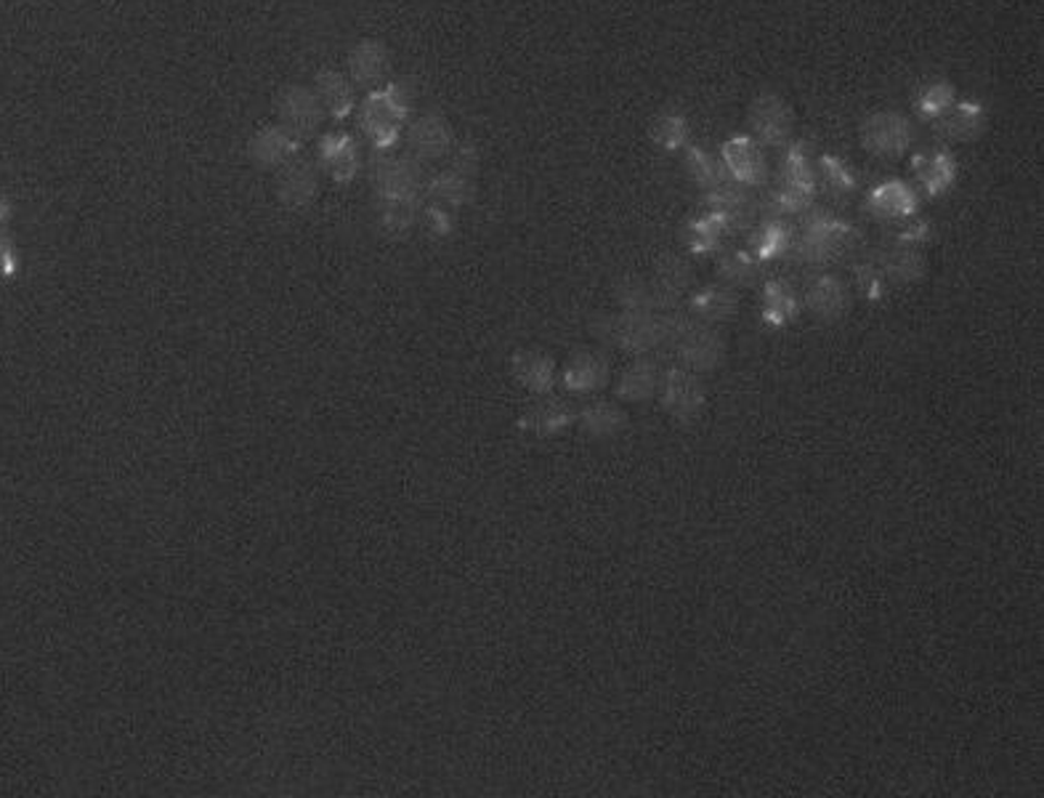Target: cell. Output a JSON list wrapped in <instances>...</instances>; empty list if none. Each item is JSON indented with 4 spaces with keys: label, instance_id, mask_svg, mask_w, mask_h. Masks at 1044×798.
Masks as SVG:
<instances>
[{
    "label": "cell",
    "instance_id": "obj_1",
    "mask_svg": "<svg viewBox=\"0 0 1044 798\" xmlns=\"http://www.w3.org/2000/svg\"><path fill=\"white\" fill-rule=\"evenodd\" d=\"M375 187L383 200V222L391 229L413 224L420 200V160L386 158L375 171Z\"/></svg>",
    "mask_w": 1044,
    "mask_h": 798
},
{
    "label": "cell",
    "instance_id": "obj_25",
    "mask_svg": "<svg viewBox=\"0 0 1044 798\" xmlns=\"http://www.w3.org/2000/svg\"><path fill=\"white\" fill-rule=\"evenodd\" d=\"M707 205L724 213L729 219L731 229H744L750 226L755 216V202L744 192L742 187H731V184L720 182L718 187L707 192Z\"/></svg>",
    "mask_w": 1044,
    "mask_h": 798
},
{
    "label": "cell",
    "instance_id": "obj_6",
    "mask_svg": "<svg viewBox=\"0 0 1044 798\" xmlns=\"http://www.w3.org/2000/svg\"><path fill=\"white\" fill-rule=\"evenodd\" d=\"M659 404L672 421L678 424H694L707 404V391L700 373H691L685 367H670L659 378Z\"/></svg>",
    "mask_w": 1044,
    "mask_h": 798
},
{
    "label": "cell",
    "instance_id": "obj_41",
    "mask_svg": "<svg viewBox=\"0 0 1044 798\" xmlns=\"http://www.w3.org/2000/svg\"><path fill=\"white\" fill-rule=\"evenodd\" d=\"M930 240V224L924 222V219H915V222H909L906 226H901V229L896 232V246H904V248H915V246H920V242H928Z\"/></svg>",
    "mask_w": 1044,
    "mask_h": 798
},
{
    "label": "cell",
    "instance_id": "obj_15",
    "mask_svg": "<svg viewBox=\"0 0 1044 798\" xmlns=\"http://www.w3.org/2000/svg\"><path fill=\"white\" fill-rule=\"evenodd\" d=\"M301 139L292 136L282 125H272V128L259 130L250 141V158L261 165V169H282L298 154Z\"/></svg>",
    "mask_w": 1044,
    "mask_h": 798
},
{
    "label": "cell",
    "instance_id": "obj_12",
    "mask_svg": "<svg viewBox=\"0 0 1044 798\" xmlns=\"http://www.w3.org/2000/svg\"><path fill=\"white\" fill-rule=\"evenodd\" d=\"M691 283V266L678 255H665L656 264V275L649 283L656 312H672L678 307V299L685 294Z\"/></svg>",
    "mask_w": 1044,
    "mask_h": 798
},
{
    "label": "cell",
    "instance_id": "obj_16",
    "mask_svg": "<svg viewBox=\"0 0 1044 798\" xmlns=\"http://www.w3.org/2000/svg\"><path fill=\"white\" fill-rule=\"evenodd\" d=\"M351 83L360 88H380L391 70V57L380 40H362L349 57Z\"/></svg>",
    "mask_w": 1044,
    "mask_h": 798
},
{
    "label": "cell",
    "instance_id": "obj_19",
    "mask_svg": "<svg viewBox=\"0 0 1044 798\" xmlns=\"http://www.w3.org/2000/svg\"><path fill=\"white\" fill-rule=\"evenodd\" d=\"M410 147L417 160H439L452 150V128L441 115H423L410 128Z\"/></svg>",
    "mask_w": 1044,
    "mask_h": 798
},
{
    "label": "cell",
    "instance_id": "obj_11",
    "mask_svg": "<svg viewBox=\"0 0 1044 798\" xmlns=\"http://www.w3.org/2000/svg\"><path fill=\"white\" fill-rule=\"evenodd\" d=\"M720 158H724L729 176L742 187H757L766 182V158H763L760 145L750 136H731L720 147Z\"/></svg>",
    "mask_w": 1044,
    "mask_h": 798
},
{
    "label": "cell",
    "instance_id": "obj_33",
    "mask_svg": "<svg viewBox=\"0 0 1044 798\" xmlns=\"http://www.w3.org/2000/svg\"><path fill=\"white\" fill-rule=\"evenodd\" d=\"M729 229H731L729 219H726L720 211H715V208H709L705 216L691 222L689 248L694 250V253H709V250H718L720 240H724V235Z\"/></svg>",
    "mask_w": 1044,
    "mask_h": 798
},
{
    "label": "cell",
    "instance_id": "obj_2",
    "mask_svg": "<svg viewBox=\"0 0 1044 798\" xmlns=\"http://www.w3.org/2000/svg\"><path fill=\"white\" fill-rule=\"evenodd\" d=\"M667 320V341L676 347V354L680 365L691 373H709L724 362L726 357V338L720 336L718 327L702 323L696 317H683V314H665ZM665 341V344H667Z\"/></svg>",
    "mask_w": 1044,
    "mask_h": 798
},
{
    "label": "cell",
    "instance_id": "obj_8",
    "mask_svg": "<svg viewBox=\"0 0 1044 798\" xmlns=\"http://www.w3.org/2000/svg\"><path fill=\"white\" fill-rule=\"evenodd\" d=\"M277 112L279 121H282V128H288L298 139L312 136L322 125V121H325V107H322L319 97H316L312 88L306 86L282 88V93L277 97Z\"/></svg>",
    "mask_w": 1044,
    "mask_h": 798
},
{
    "label": "cell",
    "instance_id": "obj_22",
    "mask_svg": "<svg viewBox=\"0 0 1044 798\" xmlns=\"http://www.w3.org/2000/svg\"><path fill=\"white\" fill-rule=\"evenodd\" d=\"M277 195L288 208H301L306 205V202H312L316 195L314 165L303 163V160H290L288 165H282V174H279L277 182Z\"/></svg>",
    "mask_w": 1044,
    "mask_h": 798
},
{
    "label": "cell",
    "instance_id": "obj_23",
    "mask_svg": "<svg viewBox=\"0 0 1044 798\" xmlns=\"http://www.w3.org/2000/svg\"><path fill=\"white\" fill-rule=\"evenodd\" d=\"M322 165L330 171L336 182H349L360 171V147L351 136L345 134H330L322 139L319 145Z\"/></svg>",
    "mask_w": 1044,
    "mask_h": 798
},
{
    "label": "cell",
    "instance_id": "obj_29",
    "mask_svg": "<svg viewBox=\"0 0 1044 798\" xmlns=\"http://www.w3.org/2000/svg\"><path fill=\"white\" fill-rule=\"evenodd\" d=\"M877 266H880V272L885 275L888 283L893 285H915L920 283L924 272H928V261H924L915 248L904 246L888 250V253L877 261Z\"/></svg>",
    "mask_w": 1044,
    "mask_h": 798
},
{
    "label": "cell",
    "instance_id": "obj_24",
    "mask_svg": "<svg viewBox=\"0 0 1044 798\" xmlns=\"http://www.w3.org/2000/svg\"><path fill=\"white\" fill-rule=\"evenodd\" d=\"M659 367L652 360L630 362L617 381V397L625 402H646L659 389Z\"/></svg>",
    "mask_w": 1044,
    "mask_h": 798
},
{
    "label": "cell",
    "instance_id": "obj_4",
    "mask_svg": "<svg viewBox=\"0 0 1044 798\" xmlns=\"http://www.w3.org/2000/svg\"><path fill=\"white\" fill-rule=\"evenodd\" d=\"M407 112L410 101L404 97V88L393 83V86L375 88L365 99L360 112V125L378 150H391L399 139V128L407 121Z\"/></svg>",
    "mask_w": 1044,
    "mask_h": 798
},
{
    "label": "cell",
    "instance_id": "obj_10",
    "mask_svg": "<svg viewBox=\"0 0 1044 798\" xmlns=\"http://www.w3.org/2000/svg\"><path fill=\"white\" fill-rule=\"evenodd\" d=\"M750 125L763 147H784L792 130V112L777 93H760L750 107Z\"/></svg>",
    "mask_w": 1044,
    "mask_h": 798
},
{
    "label": "cell",
    "instance_id": "obj_28",
    "mask_svg": "<svg viewBox=\"0 0 1044 798\" xmlns=\"http://www.w3.org/2000/svg\"><path fill=\"white\" fill-rule=\"evenodd\" d=\"M801 314V301L784 279H768L763 288V323L784 327Z\"/></svg>",
    "mask_w": 1044,
    "mask_h": 798
},
{
    "label": "cell",
    "instance_id": "obj_18",
    "mask_svg": "<svg viewBox=\"0 0 1044 798\" xmlns=\"http://www.w3.org/2000/svg\"><path fill=\"white\" fill-rule=\"evenodd\" d=\"M986 128V107L981 101H954L952 110L939 117V134L948 141H972Z\"/></svg>",
    "mask_w": 1044,
    "mask_h": 798
},
{
    "label": "cell",
    "instance_id": "obj_5",
    "mask_svg": "<svg viewBox=\"0 0 1044 798\" xmlns=\"http://www.w3.org/2000/svg\"><path fill=\"white\" fill-rule=\"evenodd\" d=\"M604 336L628 354H646L667 341V320L654 309H622L606 320Z\"/></svg>",
    "mask_w": 1044,
    "mask_h": 798
},
{
    "label": "cell",
    "instance_id": "obj_40",
    "mask_svg": "<svg viewBox=\"0 0 1044 798\" xmlns=\"http://www.w3.org/2000/svg\"><path fill=\"white\" fill-rule=\"evenodd\" d=\"M856 283L858 290H861L869 301H880L882 296H885L888 279L880 272V266H877V261H867V264L856 266Z\"/></svg>",
    "mask_w": 1044,
    "mask_h": 798
},
{
    "label": "cell",
    "instance_id": "obj_30",
    "mask_svg": "<svg viewBox=\"0 0 1044 798\" xmlns=\"http://www.w3.org/2000/svg\"><path fill=\"white\" fill-rule=\"evenodd\" d=\"M577 421L582 424V432L593 439H608L617 437L628 426V413L614 402H595L588 404Z\"/></svg>",
    "mask_w": 1044,
    "mask_h": 798
},
{
    "label": "cell",
    "instance_id": "obj_21",
    "mask_svg": "<svg viewBox=\"0 0 1044 798\" xmlns=\"http://www.w3.org/2000/svg\"><path fill=\"white\" fill-rule=\"evenodd\" d=\"M575 421L577 410L569 408V402H564V399H545V402L529 408L518 424H521V428H527V432L540 434V437H553V434L564 432V428L575 426Z\"/></svg>",
    "mask_w": 1044,
    "mask_h": 798
},
{
    "label": "cell",
    "instance_id": "obj_38",
    "mask_svg": "<svg viewBox=\"0 0 1044 798\" xmlns=\"http://www.w3.org/2000/svg\"><path fill=\"white\" fill-rule=\"evenodd\" d=\"M685 165H689L691 178H694L700 187L715 189L720 182H724L720 165H715V160L709 158L705 150H700V147H689V154H685Z\"/></svg>",
    "mask_w": 1044,
    "mask_h": 798
},
{
    "label": "cell",
    "instance_id": "obj_36",
    "mask_svg": "<svg viewBox=\"0 0 1044 798\" xmlns=\"http://www.w3.org/2000/svg\"><path fill=\"white\" fill-rule=\"evenodd\" d=\"M757 270H760V261H755L750 250H737V253L724 255L718 264L720 277L731 285H753Z\"/></svg>",
    "mask_w": 1044,
    "mask_h": 798
},
{
    "label": "cell",
    "instance_id": "obj_35",
    "mask_svg": "<svg viewBox=\"0 0 1044 798\" xmlns=\"http://www.w3.org/2000/svg\"><path fill=\"white\" fill-rule=\"evenodd\" d=\"M954 101H957V93H954L952 83L935 80L920 93V99H917V110H920L924 121H939V117H944L946 112L952 110Z\"/></svg>",
    "mask_w": 1044,
    "mask_h": 798
},
{
    "label": "cell",
    "instance_id": "obj_7",
    "mask_svg": "<svg viewBox=\"0 0 1044 798\" xmlns=\"http://www.w3.org/2000/svg\"><path fill=\"white\" fill-rule=\"evenodd\" d=\"M814 189L816 182L808 154H805L803 145H792L787 150L784 163H781V182L777 198H773L777 213H805L810 208V200H814Z\"/></svg>",
    "mask_w": 1044,
    "mask_h": 798
},
{
    "label": "cell",
    "instance_id": "obj_9",
    "mask_svg": "<svg viewBox=\"0 0 1044 798\" xmlns=\"http://www.w3.org/2000/svg\"><path fill=\"white\" fill-rule=\"evenodd\" d=\"M861 141L877 158H901L911 145V125L896 112H877L861 123Z\"/></svg>",
    "mask_w": 1044,
    "mask_h": 798
},
{
    "label": "cell",
    "instance_id": "obj_27",
    "mask_svg": "<svg viewBox=\"0 0 1044 798\" xmlns=\"http://www.w3.org/2000/svg\"><path fill=\"white\" fill-rule=\"evenodd\" d=\"M737 294H733L731 288H720V285H709V288L700 290V294L691 299V317L709 325L729 323L733 314H737Z\"/></svg>",
    "mask_w": 1044,
    "mask_h": 798
},
{
    "label": "cell",
    "instance_id": "obj_32",
    "mask_svg": "<svg viewBox=\"0 0 1044 798\" xmlns=\"http://www.w3.org/2000/svg\"><path fill=\"white\" fill-rule=\"evenodd\" d=\"M792 246V229L779 219H771L760 226V229L753 235V242H750V253H753L755 261H773L779 255H787V250Z\"/></svg>",
    "mask_w": 1044,
    "mask_h": 798
},
{
    "label": "cell",
    "instance_id": "obj_20",
    "mask_svg": "<svg viewBox=\"0 0 1044 798\" xmlns=\"http://www.w3.org/2000/svg\"><path fill=\"white\" fill-rule=\"evenodd\" d=\"M917 195L909 184L896 182H882L880 187H875L869 192V208L882 219H909L917 213Z\"/></svg>",
    "mask_w": 1044,
    "mask_h": 798
},
{
    "label": "cell",
    "instance_id": "obj_17",
    "mask_svg": "<svg viewBox=\"0 0 1044 798\" xmlns=\"http://www.w3.org/2000/svg\"><path fill=\"white\" fill-rule=\"evenodd\" d=\"M511 371L518 384L537 391V395H548V391L553 389V384H556V362H553V357H548L545 351H516L511 360Z\"/></svg>",
    "mask_w": 1044,
    "mask_h": 798
},
{
    "label": "cell",
    "instance_id": "obj_31",
    "mask_svg": "<svg viewBox=\"0 0 1044 798\" xmlns=\"http://www.w3.org/2000/svg\"><path fill=\"white\" fill-rule=\"evenodd\" d=\"M915 171L928 195H944L954 184V178H957V163H954V158L948 152L917 154Z\"/></svg>",
    "mask_w": 1044,
    "mask_h": 798
},
{
    "label": "cell",
    "instance_id": "obj_37",
    "mask_svg": "<svg viewBox=\"0 0 1044 798\" xmlns=\"http://www.w3.org/2000/svg\"><path fill=\"white\" fill-rule=\"evenodd\" d=\"M685 136H689V125H685V117L676 115V112H667V115L656 117L652 123L654 145L665 147L670 152L685 145Z\"/></svg>",
    "mask_w": 1044,
    "mask_h": 798
},
{
    "label": "cell",
    "instance_id": "obj_13",
    "mask_svg": "<svg viewBox=\"0 0 1044 798\" xmlns=\"http://www.w3.org/2000/svg\"><path fill=\"white\" fill-rule=\"evenodd\" d=\"M612 378V367L601 351H577L564 371V386L575 395H593V391L604 389Z\"/></svg>",
    "mask_w": 1044,
    "mask_h": 798
},
{
    "label": "cell",
    "instance_id": "obj_3",
    "mask_svg": "<svg viewBox=\"0 0 1044 798\" xmlns=\"http://www.w3.org/2000/svg\"><path fill=\"white\" fill-rule=\"evenodd\" d=\"M858 240L861 232L856 226L825 211H810L795 242V255L803 264H827L856 248Z\"/></svg>",
    "mask_w": 1044,
    "mask_h": 798
},
{
    "label": "cell",
    "instance_id": "obj_39",
    "mask_svg": "<svg viewBox=\"0 0 1044 798\" xmlns=\"http://www.w3.org/2000/svg\"><path fill=\"white\" fill-rule=\"evenodd\" d=\"M821 174H825L827 187L832 189L834 195L851 192V189L856 187V178H853L851 169L843 160L834 158V154H825V158H821Z\"/></svg>",
    "mask_w": 1044,
    "mask_h": 798
},
{
    "label": "cell",
    "instance_id": "obj_34",
    "mask_svg": "<svg viewBox=\"0 0 1044 798\" xmlns=\"http://www.w3.org/2000/svg\"><path fill=\"white\" fill-rule=\"evenodd\" d=\"M431 195L433 198L444 200L446 205L461 208L463 202H468L474 198V182H470V174H463V171L452 169L439 174L431 182Z\"/></svg>",
    "mask_w": 1044,
    "mask_h": 798
},
{
    "label": "cell",
    "instance_id": "obj_14",
    "mask_svg": "<svg viewBox=\"0 0 1044 798\" xmlns=\"http://www.w3.org/2000/svg\"><path fill=\"white\" fill-rule=\"evenodd\" d=\"M805 307H808V312L814 314V317H819L821 323H838L851 309L848 288L832 275L816 277L814 283H810L808 296H805Z\"/></svg>",
    "mask_w": 1044,
    "mask_h": 798
},
{
    "label": "cell",
    "instance_id": "obj_26",
    "mask_svg": "<svg viewBox=\"0 0 1044 798\" xmlns=\"http://www.w3.org/2000/svg\"><path fill=\"white\" fill-rule=\"evenodd\" d=\"M314 86V93L319 97L322 107H325V112H332V117L343 121L354 112V86L336 70H322L316 75Z\"/></svg>",
    "mask_w": 1044,
    "mask_h": 798
}]
</instances>
